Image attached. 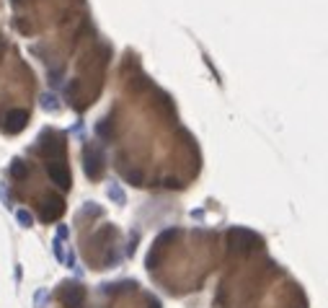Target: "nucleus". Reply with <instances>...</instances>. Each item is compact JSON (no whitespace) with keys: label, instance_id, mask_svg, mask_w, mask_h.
Wrapping results in <instances>:
<instances>
[{"label":"nucleus","instance_id":"39448f33","mask_svg":"<svg viewBox=\"0 0 328 308\" xmlns=\"http://www.w3.org/2000/svg\"><path fill=\"white\" fill-rule=\"evenodd\" d=\"M47 174L60 189H70V171H67V166L62 161H49L47 163Z\"/></svg>","mask_w":328,"mask_h":308},{"label":"nucleus","instance_id":"9b49d317","mask_svg":"<svg viewBox=\"0 0 328 308\" xmlns=\"http://www.w3.org/2000/svg\"><path fill=\"white\" fill-rule=\"evenodd\" d=\"M150 308H161V303H158L155 298H150Z\"/></svg>","mask_w":328,"mask_h":308},{"label":"nucleus","instance_id":"0eeeda50","mask_svg":"<svg viewBox=\"0 0 328 308\" xmlns=\"http://www.w3.org/2000/svg\"><path fill=\"white\" fill-rule=\"evenodd\" d=\"M10 176L13 179H26L29 176V166L24 161H13V166H10Z\"/></svg>","mask_w":328,"mask_h":308},{"label":"nucleus","instance_id":"1a4fd4ad","mask_svg":"<svg viewBox=\"0 0 328 308\" xmlns=\"http://www.w3.org/2000/svg\"><path fill=\"white\" fill-rule=\"evenodd\" d=\"M18 223L29 228V225H31V215H29L26 210H18Z\"/></svg>","mask_w":328,"mask_h":308},{"label":"nucleus","instance_id":"7ed1b4c3","mask_svg":"<svg viewBox=\"0 0 328 308\" xmlns=\"http://www.w3.org/2000/svg\"><path fill=\"white\" fill-rule=\"evenodd\" d=\"M62 212H65V202H62V197H57V195L44 197V202H41V220H44V223L60 220V215H62Z\"/></svg>","mask_w":328,"mask_h":308},{"label":"nucleus","instance_id":"9d476101","mask_svg":"<svg viewBox=\"0 0 328 308\" xmlns=\"http://www.w3.org/2000/svg\"><path fill=\"white\" fill-rule=\"evenodd\" d=\"M109 195L114 197L117 202H124V195H122V189H119V187H111V189H109Z\"/></svg>","mask_w":328,"mask_h":308},{"label":"nucleus","instance_id":"423d86ee","mask_svg":"<svg viewBox=\"0 0 328 308\" xmlns=\"http://www.w3.org/2000/svg\"><path fill=\"white\" fill-rule=\"evenodd\" d=\"M26 122H29V111L26 109H10L5 114V130L8 132H21L26 127Z\"/></svg>","mask_w":328,"mask_h":308},{"label":"nucleus","instance_id":"20e7f679","mask_svg":"<svg viewBox=\"0 0 328 308\" xmlns=\"http://www.w3.org/2000/svg\"><path fill=\"white\" fill-rule=\"evenodd\" d=\"M60 301H62L65 308H83L85 306V290H83V285H78V282L65 285Z\"/></svg>","mask_w":328,"mask_h":308},{"label":"nucleus","instance_id":"f257e3e1","mask_svg":"<svg viewBox=\"0 0 328 308\" xmlns=\"http://www.w3.org/2000/svg\"><path fill=\"white\" fill-rule=\"evenodd\" d=\"M230 244L235 252H253V249L261 246V236H256L253 231H248V228H233L228 233Z\"/></svg>","mask_w":328,"mask_h":308},{"label":"nucleus","instance_id":"6e6552de","mask_svg":"<svg viewBox=\"0 0 328 308\" xmlns=\"http://www.w3.org/2000/svg\"><path fill=\"white\" fill-rule=\"evenodd\" d=\"M127 181H132L134 187H142V171H127Z\"/></svg>","mask_w":328,"mask_h":308},{"label":"nucleus","instance_id":"f03ea898","mask_svg":"<svg viewBox=\"0 0 328 308\" xmlns=\"http://www.w3.org/2000/svg\"><path fill=\"white\" fill-rule=\"evenodd\" d=\"M85 174L90 179H101V174H104V153L98 145L85 148Z\"/></svg>","mask_w":328,"mask_h":308}]
</instances>
